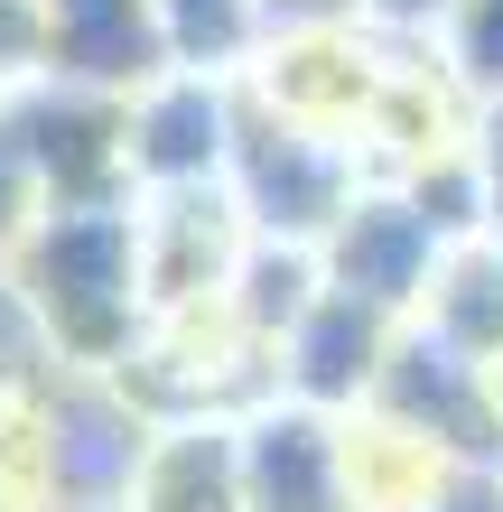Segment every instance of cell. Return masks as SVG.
Masks as SVG:
<instances>
[{
  "label": "cell",
  "instance_id": "cell-1",
  "mask_svg": "<svg viewBox=\"0 0 503 512\" xmlns=\"http://www.w3.org/2000/svg\"><path fill=\"white\" fill-rule=\"evenodd\" d=\"M0 298L19 308L28 345L66 373H122L140 336L159 326L150 308V243L140 205H47L38 233L10 252Z\"/></svg>",
  "mask_w": 503,
  "mask_h": 512
},
{
  "label": "cell",
  "instance_id": "cell-2",
  "mask_svg": "<svg viewBox=\"0 0 503 512\" xmlns=\"http://www.w3.org/2000/svg\"><path fill=\"white\" fill-rule=\"evenodd\" d=\"M150 447H159V419L112 373L38 364V382H28V485H38V512H122Z\"/></svg>",
  "mask_w": 503,
  "mask_h": 512
},
{
  "label": "cell",
  "instance_id": "cell-3",
  "mask_svg": "<svg viewBox=\"0 0 503 512\" xmlns=\"http://www.w3.org/2000/svg\"><path fill=\"white\" fill-rule=\"evenodd\" d=\"M364 187H373L364 140L308 131V122L271 112V103L243 84V140H233L224 196L243 205L252 243H299V252H317V243L354 215V196H364Z\"/></svg>",
  "mask_w": 503,
  "mask_h": 512
},
{
  "label": "cell",
  "instance_id": "cell-4",
  "mask_svg": "<svg viewBox=\"0 0 503 512\" xmlns=\"http://www.w3.org/2000/svg\"><path fill=\"white\" fill-rule=\"evenodd\" d=\"M354 419L410 438L420 457L457 466V475H503V382L476 364V354H457L448 336H429L420 317L392 336L382 382H373V401Z\"/></svg>",
  "mask_w": 503,
  "mask_h": 512
},
{
  "label": "cell",
  "instance_id": "cell-5",
  "mask_svg": "<svg viewBox=\"0 0 503 512\" xmlns=\"http://www.w3.org/2000/svg\"><path fill=\"white\" fill-rule=\"evenodd\" d=\"M10 140L28 149L38 168V196L47 205H140L131 187V103L112 94H84V84H56V75H28L10 103H0Z\"/></svg>",
  "mask_w": 503,
  "mask_h": 512
},
{
  "label": "cell",
  "instance_id": "cell-6",
  "mask_svg": "<svg viewBox=\"0 0 503 512\" xmlns=\"http://www.w3.org/2000/svg\"><path fill=\"white\" fill-rule=\"evenodd\" d=\"M243 140V75H187L168 66L150 94H131V187L140 196H196L224 187Z\"/></svg>",
  "mask_w": 503,
  "mask_h": 512
},
{
  "label": "cell",
  "instance_id": "cell-7",
  "mask_svg": "<svg viewBox=\"0 0 503 512\" xmlns=\"http://www.w3.org/2000/svg\"><path fill=\"white\" fill-rule=\"evenodd\" d=\"M243 512H373L354 485V419L252 401L243 410Z\"/></svg>",
  "mask_w": 503,
  "mask_h": 512
},
{
  "label": "cell",
  "instance_id": "cell-8",
  "mask_svg": "<svg viewBox=\"0 0 503 512\" xmlns=\"http://www.w3.org/2000/svg\"><path fill=\"white\" fill-rule=\"evenodd\" d=\"M438 261H448V243L420 224V205H410L401 187H364V196H354V215L317 243V280H327L336 298H354V308L410 326V317L429 308Z\"/></svg>",
  "mask_w": 503,
  "mask_h": 512
},
{
  "label": "cell",
  "instance_id": "cell-9",
  "mask_svg": "<svg viewBox=\"0 0 503 512\" xmlns=\"http://www.w3.org/2000/svg\"><path fill=\"white\" fill-rule=\"evenodd\" d=\"M38 38H47V75L84 84V94H150L168 75V28L150 0H38Z\"/></svg>",
  "mask_w": 503,
  "mask_h": 512
},
{
  "label": "cell",
  "instance_id": "cell-10",
  "mask_svg": "<svg viewBox=\"0 0 503 512\" xmlns=\"http://www.w3.org/2000/svg\"><path fill=\"white\" fill-rule=\"evenodd\" d=\"M140 243H150V308L159 317H205L243 261L252 224L224 187L196 196H140Z\"/></svg>",
  "mask_w": 503,
  "mask_h": 512
},
{
  "label": "cell",
  "instance_id": "cell-11",
  "mask_svg": "<svg viewBox=\"0 0 503 512\" xmlns=\"http://www.w3.org/2000/svg\"><path fill=\"white\" fill-rule=\"evenodd\" d=\"M401 326L392 317H373V308H354V298H317V308L280 336L271 354V391L280 401H299V410H327V419H354L373 401V382H382V354H392Z\"/></svg>",
  "mask_w": 503,
  "mask_h": 512
},
{
  "label": "cell",
  "instance_id": "cell-12",
  "mask_svg": "<svg viewBox=\"0 0 503 512\" xmlns=\"http://www.w3.org/2000/svg\"><path fill=\"white\" fill-rule=\"evenodd\" d=\"M131 512H243V419H177L159 429Z\"/></svg>",
  "mask_w": 503,
  "mask_h": 512
},
{
  "label": "cell",
  "instance_id": "cell-13",
  "mask_svg": "<svg viewBox=\"0 0 503 512\" xmlns=\"http://www.w3.org/2000/svg\"><path fill=\"white\" fill-rule=\"evenodd\" d=\"M317 298H327L317 252H299V243H243V261H233V280H224V298H215V317L261 354V364H271L280 336L317 308Z\"/></svg>",
  "mask_w": 503,
  "mask_h": 512
},
{
  "label": "cell",
  "instance_id": "cell-14",
  "mask_svg": "<svg viewBox=\"0 0 503 512\" xmlns=\"http://www.w3.org/2000/svg\"><path fill=\"white\" fill-rule=\"evenodd\" d=\"M420 326L448 336L457 354H476L485 373H503V243H457L448 261H438Z\"/></svg>",
  "mask_w": 503,
  "mask_h": 512
},
{
  "label": "cell",
  "instance_id": "cell-15",
  "mask_svg": "<svg viewBox=\"0 0 503 512\" xmlns=\"http://www.w3.org/2000/svg\"><path fill=\"white\" fill-rule=\"evenodd\" d=\"M168 28V66L187 75H252L261 66V0H150Z\"/></svg>",
  "mask_w": 503,
  "mask_h": 512
},
{
  "label": "cell",
  "instance_id": "cell-16",
  "mask_svg": "<svg viewBox=\"0 0 503 512\" xmlns=\"http://www.w3.org/2000/svg\"><path fill=\"white\" fill-rule=\"evenodd\" d=\"M392 187L420 205V224L438 233V243H485V187H476V159H466V140L457 149H429V159H410Z\"/></svg>",
  "mask_w": 503,
  "mask_h": 512
},
{
  "label": "cell",
  "instance_id": "cell-17",
  "mask_svg": "<svg viewBox=\"0 0 503 512\" xmlns=\"http://www.w3.org/2000/svg\"><path fill=\"white\" fill-rule=\"evenodd\" d=\"M438 66L457 75L466 103H503V0H457L448 28H438Z\"/></svg>",
  "mask_w": 503,
  "mask_h": 512
},
{
  "label": "cell",
  "instance_id": "cell-18",
  "mask_svg": "<svg viewBox=\"0 0 503 512\" xmlns=\"http://www.w3.org/2000/svg\"><path fill=\"white\" fill-rule=\"evenodd\" d=\"M354 28H364V0H261V56L308 38H354Z\"/></svg>",
  "mask_w": 503,
  "mask_h": 512
},
{
  "label": "cell",
  "instance_id": "cell-19",
  "mask_svg": "<svg viewBox=\"0 0 503 512\" xmlns=\"http://www.w3.org/2000/svg\"><path fill=\"white\" fill-rule=\"evenodd\" d=\"M47 196H38V168H28V149L10 140V122H0V270H10V252L38 233Z\"/></svg>",
  "mask_w": 503,
  "mask_h": 512
},
{
  "label": "cell",
  "instance_id": "cell-20",
  "mask_svg": "<svg viewBox=\"0 0 503 512\" xmlns=\"http://www.w3.org/2000/svg\"><path fill=\"white\" fill-rule=\"evenodd\" d=\"M28 75H47V38H38V0H0V103Z\"/></svg>",
  "mask_w": 503,
  "mask_h": 512
},
{
  "label": "cell",
  "instance_id": "cell-21",
  "mask_svg": "<svg viewBox=\"0 0 503 512\" xmlns=\"http://www.w3.org/2000/svg\"><path fill=\"white\" fill-rule=\"evenodd\" d=\"M466 159H476V187H485V243H503V103L476 112V131H466Z\"/></svg>",
  "mask_w": 503,
  "mask_h": 512
},
{
  "label": "cell",
  "instance_id": "cell-22",
  "mask_svg": "<svg viewBox=\"0 0 503 512\" xmlns=\"http://www.w3.org/2000/svg\"><path fill=\"white\" fill-rule=\"evenodd\" d=\"M448 10L457 0H364V28H382V38H438Z\"/></svg>",
  "mask_w": 503,
  "mask_h": 512
},
{
  "label": "cell",
  "instance_id": "cell-23",
  "mask_svg": "<svg viewBox=\"0 0 503 512\" xmlns=\"http://www.w3.org/2000/svg\"><path fill=\"white\" fill-rule=\"evenodd\" d=\"M410 512H503V475H438Z\"/></svg>",
  "mask_w": 503,
  "mask_h": 512
},
{
  "label": "cell",
  "instance_id": "cell-24",
  "mask_svg": "<svg viewBox=\"0 0 503 512\" xmlns=\"http://www.w3.org/2000/svg\"><path fill=\"white\" fill-rule=\"evenodd\" d=\"M122 512H131V503H122Z\"/></svg>",
  "mask_w": 503,
  "mask_h": 512
},
{
  "label": "cell",
  "instance_id": "cell-25",
  "mask_svg": "<svg viewBox=\"0 0 503 512\" xmlns=\"http://www.w3.org/2000/svg\"><path fill=\"white\" fill-rule=\"evenodd\" d=\"M494 382H503V373H494Z\"/></svg>",
  "mask_w": 503,
  "mask_h": 512
}]
</instances>
